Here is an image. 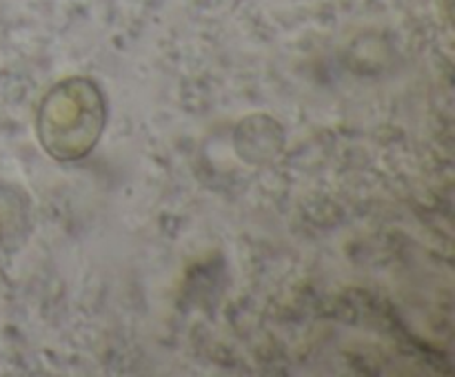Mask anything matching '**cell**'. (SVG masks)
<instances>
[{
	"instance_id": "obj_1",
	"label": "cell",
	"mask_w": 455,
	"mask_h": 377,
	"mask_svg": "<svg viewBox=\"0 0 455 377\" xmlns=\"http://www.w3.org/2000/svg\"><path fill=\"white\" fill-rule=\"evenodd\" d=\"M107 100L100 84L87 75H69L43 96L36 114V136L49 158L78 162L100 142Z\"/></svg>"
},
{
	"instance_id": "obj_2",
	"label": "cell",
	"mask_w": 455,
	"mask_h": 377,
	"mask_svg": "<svg viewBox=\"0 0 455 377\" xmlns=\"http://www.w3.org/2000/svg\"><path fill=\"white\" fill-rule=\"evenodd\" d=\"M287 145L284 127L269 114L247 115L234 131V149L240 160L251 167H265L274 162Z\"/></svg>"
},
{
	"instance_id": "obj_3",
	"label": "cell",
	"mask_w": 455,
	"mask_h": 377,
	"mask_svg": "<svg viewBox=\"0 0 455 377\" xmlns=\"http://www.w3.org/2000/svg\"><path fill=\"white\" fill-rule=\"evenodd\" d=\"M34 207L22 186L0 182V251L16 253L29 242Z\"/></svg>"
}]
</instances>
